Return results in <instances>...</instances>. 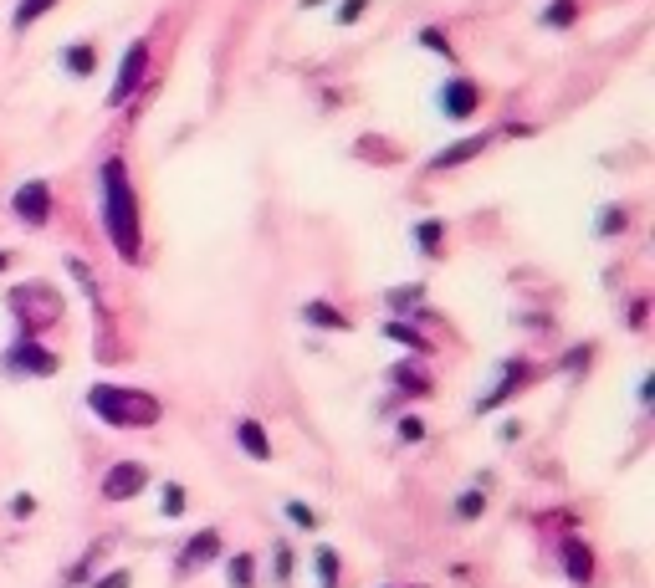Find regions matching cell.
<instances>
[{
	"instance_id": "obj_1",
	"label": "cell",
	"mask_w": 655,
	"mask_h": 588,
	"mask_svg": "<svg viewBox=\"0 0 655 588\" xmlns=\"http://www.w3.org/2000/svg\"><path fill=\"white\" fill-rule=\"evenodd\" d=\"M98 205H103L108 246H113L128 266H139V256H144V215H139L134 174H128L123 154H108L103 169H98Z\"/></svg>"
},
{
	"instance_id": "obj_2",
	"label": "cell",
	"mask_w": 655,
	"mask_h": 588,
	"mask_svg": "<svg viewBox=\"0 0 655 588\" xmlns=\"http://www.w3.org/2000/svg\"><path fill=\"white\" fill-rule=\"evenodd\" d=\"M82 404L113 430H154L164 420V399L134 384H93L82 394Z\"/></svg>"
},
{
	"instance_id": "obj_3",
	"label": "cell",
	"mask_w": 655,
	"mask_h": 588,
	"mask_svg": "<svg viewBox=\"0 0 655 588\" xmlns=\"http://www.w3.org/2000/svg\"><path fill=\"white\" fill-rule=\"evenodd\" d=\"M6 307H11V318L21 323L26 338H36L41 328L62 323V297H57L52 287H41V282H21V287H11V292H6Z\"/></svg>"
},
{
	"instance_id": "obj_4",
	"label": "cell",
	"mask_w": 655,
	"mask_h": 588,
	"mask_svg": "<svg viewBox=\"0 0 655 588\" xmlns=\"http://www.w3.org/2000/svg\"><path fill=\"white\" fill-rule=\"evenodd\" d=\"M0 374L6 379H57L62 374V358L41 343V338H16V343H6L0 348Z\"/></svg>"
},
{
	"instance_id": "obj_5",
	"label": "cell",
	"mask_w": 655,
	"mask_h": 588,
	"mask_svg": "<svg viewBox=\"0 0 655 588\" xmlns=\"http://www.w3.org/2000/svg\"><path fill=\"white\" fill-rule=\"evenodd\" d=\"M538 379V369L528 364V358H502L497 364V379L482 389V399L471 404V415H492V410H502V404H512L522 389H528Z\"/></svg>"
},
{
	"instance_id": "obj_6",
	"label": "cell",
	"mask_w": 655,
	"mask_h": 588,
	"mask_svg": "<svg viewBox=\"0 0 655 588\" xmlns=\"http://www.w3.org/2000/svg\"><path fill=\"white\" fill-rule=\"evenodd\" d=\"M149 62H154L149 36H134V41L123 47V57H118V77H113V87H108V108H123V103L149 82Z\"/></svg>"
},
{
	"instance_id": "obj_7",
	"label": "cell",
	"mask_w": 655,
	"mask_h": 588,
	"mask_svg": "<svg viewBox=\"0 0 655 588\" xmlns=\"http://www.w3.org/2000/svg\"><path fill=\"white\" fill-rule=\"evenodd\" d=\"M149 466L144 461H113L108 471H103V481H98V491H103V502H139V496L149 491Z\"/></svg>"
},
{
	"instance_id": "obj_8",
	"label": "cell",
	"mask_w": 655,
	"mask_h": 588,
	"mask_svg": "<svg viewBox=\"0 0 655 588\" xmlns=\"http://www.w3.org/2000/svg\"><path fill=\"white\" fill-rule=\"evenodd\" d=\"M52 210H57V200H52V185H47V179H26V185H16L11 215L26 225V231H41V225L52 220Z\"/></svg>"
},
{
	"instance_id": "obj_9",
	"label": "cell",
	"mask_w": 655,
	"mask_h": 588,
	"mask_svg": "<svg viewBox=\"0 0 655 588\" xmlns=\"http://www.w3.org/2000/svg\"><path fill=\"white\" fill-rule=\"evenodd\" d=\"M221 553H226L221 527H200V532H190V542L180 548V558H174V573H180V578H195L200 568L221 563Z\"/></svg>"
},
{
	"instance_id": "obj_10",
	"label": "cell",
	"mask_w": 655,
	"mask_h": 588,
	"mask_svg": "<svg viewBox=\"0 0 655 588\" xmlns=\"http://www.w3.org/2000/svg\"><path fill=\"white\" fill-rule=\"evenodd\" d=\"M476 113H482V87H476L471 77H461V72H451L446 87H441V118L466 123V118H476Z\"/></svg>"
},
{
	"instance_id": "obj_11",
	"label": "cell",
	"mask_w": 655,
	"mask_h": 588,
	"mask_svg": "<svg viewBox=\"0 0 655 588\" xmlns=\"http://www.w3.org/2000/svg\"><path fill=\"white\" fill-rule=\"evenodd\" d=\"M558 563H563V578H569L574 588H589V583H594V553H589V542H579V537H563Z\"/></svg>"
},
{
	"instance_id": "obj_12",
	"label": "cell",
	"mask_w": 655,
	"mask_h": 588,
	"mask_svg": "<svg viewBox=\"0 0 655 588\" xmlns=\"http://www.w3.org/2000/svg\"><path fill=\"white\" fill-rule=\"evenodd\" d=\"M389 389H395L400 399H425L430 389H435V379L420 369V358H410V364H389Z\"/></svg>"
},
{
	"instance_id": "obj_13",
	"label": "cell",
	"mask_w": 655,
	"mask_h": 588,
	"mask_svg": "<svg viewBox=\"0 0 655 588\" xmlns=\"http://www.w3.org/2000/svg\"><path fill=\"white\" fill-rule=\"evenodd\" d=\"M482 512H487V476H476L466 491H456V502H451V522L471 527V522H482Z\"/></svg>"
},
{
	"instance_id": "obj_14",
	"label": "cell",
	"mask_w": 655,
	"mask_h": 588,
	"mask_svg": "<svg viewBox=\"0 0 655 588\" xmlns=\"http://www.w3.org/2000/svg\"><path fill=\"white\" fill-rule=\"evenodd\" d=\"M487 144H492V133H471V139H461V144H446L441 154L430 159V169L435 174H441V169H461V164H471L476 154H482Z\"/></svg>"
},
{
	"instance_id": "obj_15",
	"label": "cell",
	"mask_w": 655,
	"mask_h": 588,
	"mask_svg": "<svg viewBox=\"0 0 655 588\" xmlns=\"http://www.w3.org/2000/svg\"><path fill=\"white\" fill-rule=\"evenodd\" d=\"M236 445H241V456H251V461H272L277 456L272 435H267L261 420H236Z\"/></svg>"
},
{
	"instance_id": "obj_16",
	"label": "cell",
	"mask_w": 655,
	"mask_h": 588,
	"mask_svg": "<svg viewBox=\"0 0 655 588\" xmlns=\"http://www.w3.org/2000/svg\"><path fill=\"white\" fill-rule=\"evenodd\" d=\"M384 338H389V343H400V348H410V353H420V358L435 353V343L415 328V318H410V323H405V318H389V323H384Z\"/></svg>"
},
{
	"instance_id": "obj_17",
	"label": "cell",
	"mask_w": 655,
	"mask_h": 588,
	"mask_svg": "<svg viewBox=\"0 0 655 588\" xmlns=\"http://www.w3.org/2000/svg\"><path fill=\"white\" fill-rule=\"evenodd\" d=\"M441 236H446V220H435V215H425V220H415V225H410L415 251H420V256H430V261L441 256V246H446Z\"/></svg>"
},
{
	"instance_id": "obj_18",
	"label": "cell",
	"mask_w": 655,
	"mask_h": 588,
	"mask_svg": "<svg viewBox=\"0 0 655 588\" xmlns=\"http://www.w3.org/2000/svg\"><path fill=\"white\" fill-rule=\"evenodd\" d=\"M420 302H425V282H405V287H389L384 292V307L395 312V318H415Z\"/></svg>"
},
{
	"instance_id": "obj_19",
	"label": "cell",
	"mask_w": 655,
	"mask_h": 588,
	"mask_svg": "<svg viewBox=\"0 0 655 588\" xmlns=\"http://www.w3.org/2000/svg\"><path fill=\"white\" fill-rule=\"evenodd\" d=\"M302 323H308V328H328V333H348V328H354L333 302H302Z\"/></svg>"
},
{
	"instance_id": "obj_20",
	"label": "cell",
	"mask_w": 655,
	"mask_h": 588,
	"mask_svg": "<svg viewBox=\"0 0 655 588\" xmlns=\"http://www.w3.org/2000/svg\"><path fill=\"white\" fill-rule=\"evenodd\" d=\"M226 588H256V558L251 553H221Z\"/></svg>"
},
{
	"instance_id": "obj_21",
	"label": "cell",
	"mask_w": 655,
	"mask_h": 588,
	"mask_svg": "<svg viewBox=\"0 0 655 588\" xmlns=\"http://www.w3.org/2000/svg\"><path fill=\"white\" fill-rule=\"evenodd\" d=\"M574 21H579V0H548V6L538 11L543 31H569Z\"/></svg>"
},
{
	"instance_id": "obj_22",
	"label": "cell",
	"mask_w": 655,
	"mask_h": 588,
	"mask_svg": "<svg viewBox=\"0 0 655 588\" xmlns=\"http://www.w3.org/2000/svg\"><path fill=\"white\" fill-rule=\"evenodd\" d=\"M625 225H630V210H625V205H604V210L594 215V236H599V241H615Z\"/></svg>"
},
{
	"instance_id": "obj_23",
	"label": "cell",
	"mask_w": 655,
	"mask_h": 588,
	"mask_svg": "<svg viewBox=\"0 0 655 588\" xmlns=\"http://www.w3.org/2000/svg\"><path fill=\"white\" fill-rule=\"evenodd\" d=\"M62 67H67V77H93L98 52H93V47H82V41H72V47H62Z\"/></svg>"
},
{
	"instance_id": "obj_24",
	"label": "cell",
	"mask_w": 655,
	"mask_h": 588,
	"mask_svg": "<svg viewBox=\"0 0 655 588\" xmlns=\"http://www.w3.org/2000/svg\"><path fill=\"white\" fill-rule=\"evenodd\" d=\"M313 573H318V588H338V573H343V558H338V548H323L313 553Z\"/></svg>"
},
{
	"instance_id": "obj_25",
	"label": "cell",
	"mask_w": 655,
	"mask_h": 588,
	"mask_svg": "<svg viewBox=\"0 0 655 588\" xmlns=\"http://www.w3.org/2000/svg\"><path fill=\"white\" fill-rule=\"evenodd\" d=\"M185 507H190L185 486H180V481H164V491H159V517H164V522H180Z\"/></svg>"
},
{
	"instance_id": "obj_26",
	"label": "cell",
	"mask_w": 655,
	"mask_h": 588,
	"mask_svg": "<svg viewBox=\"0 0 655 588\" xmlns=\"http://www.w3.org/2000/svg\"><path fill=\"white\" fill-rule=\"evenodd\" d=\"M52 6H57V0H21V6L11 11V31H16V36H21V31H31V26H36L41 16H47Z\"/></svg>"
},
{
	"instance_id": "obj_27",
	"label": "cell",
	"mask_w": 655,
	"mask_h": 588,
	"mask_svg": "<svg viewBox=\"0 0 655 588\" xmlns=\"http://www.w3.org/2000/svg\"><path fill=\"white\" fill-rule=\"evenodd\" d=\"M282 517L297 527V532H318L323 522H318V512L308 507V502H302V496H287V502H282Z\"/></svg>"
},
{
	"instance_id": "obj_28",
	"label": "cell",
	"mask_w": 655,
	"mask_h": 588,
	"mask_svg": "<svg viewBox=\"0 0 655 588\" xmlns=\"http://www.w3.org/2000/svg\"><path fill=\"white\" fill-rule=\"evenodd\" d=\"M415 36H420V47H425V52H435V57H441L446 67H456V62H461V57H456V47H451V41L441 36V26H420Z\"/></svg>"
},
{
	"instance_id": "obj_29",
	"label": "cell",
	"mask_w": 655,
	"mask_h": 588,
	"mask_svg": "<svg viewBox=\"0 0 655 588\" xmlns=\"http://www.w3.org/2000/svg\"><path fill=\"white\" fill-rule=\"evenodd\" d=\"M103 548H108V542H93V548H87V553H82V558H77V563L62 573V588H77V583H87V578H93V558H98Z\"/></svg>"
},
{
	"instance_id": "obj_30",
	"label": "cell",
	"mask_w": 655,
	"mask_h": 588,
	"mask_svg": "<svg viewBox=\"0 0 655 588\" xmlns=\"http://www.w3.org/2000/svg\"><path fill=\"white\" fill-rule=\"evenodd\" d=\"M292 573H297V558H292L287 542H277V548H272V583H277V588H287V583H292Z\"/></svg>"
},
{
	"instance_id": "obj_31",
	"label": "cell",
	"mask_w": 655,
	"mask_h": 588,
	"mask_svg": "<svg viewBox=\"0 0 655 588\" xmlns=\"http://www.w3.org/2000/svg\"><path fill=\"white\" fill-rule=\"evenodd\" d=\"M589 358H594V343H579V348H569L558 358V374H584L589 369Z\"/></svg>"
},
{
	"instance_id": "obj_32",
	"label": "cell",
	"mask_w": 655,
	"mask_h": 588,
	"mask_svg": "<svg viewBox=\"0 0 655 588\" xmlns=\"http://www.w3.org/2000/svg\"><path fill=\"white\" fill-rule=\"evenodd\" d=\"M87 583H93V588H134V568H108V573H98V578H87Z\"/></svg>"
},
{
	"instance_id": "obj_33",
	"label": "cell",
	"mask_w": 655,
	"mask_h": 588,
	"mask_svg": "<svg viewBox=\"0 0 655 588\" xmlns=\"http://www.w3.org/2000/svg\"><path fill=\"white\" fill-rule=\"evenodd\" d=\"M364 11H369V0H343V6H338V16H333V21H338V31H348V26H354Z\"/></svg>"
},
{
	"instance_id": "obj_34",
	"label": "cell",
	"mask_w": 655,
	"mask_h": 588,
	"mask_svg": "<svg viewBox=\"0 0 655 588\" xmlns=\"http://www.w3.org/2000/svg\"><path fill=\"white\" fill-rule=\"evenodd\" d=\"M395 435H400L405 445H420V440H425V420H420V415H405V420L395 425Z\"/></svg>"
},
{
	"instance_id": "obj_35",
	"label": "cell",
	"mask_w": 655,
	"mask_h": 588,
	"mask_svg": "<svg viewBox=\"0 0 655 588\" xmlns=\"http://www.w3.org/2000/svg\"><path fill=\"white\" fill-rule=\"evenodd\" d=\"M67 271H72V277L82 282V292H87V297H93V302H98V282H93V271H87V261H77V256H67Z\"/></svg>"
},
{
	"instance_id": "obj_36",
	"label": "cell",
	"mask_w": 655,
	"mask_h": 588,
	"mask_svg": "<svg viewBox=\"0 0 655 588\" xmlns=\"http://www.w3.org/2000/svg\"><path fill=\"white\" fill-rule=\"evenodd\" d=\"M31 512H36V496H26V491H16V496H11V517H21V522H26Z\"/></svg>"
},
{
	"instance_id": "obj_37",
	"label": "cell",
	"mask_w": 655,
	"mask_h": 588,
	"mask_svg": "<svg viewBox=\"0 0 655 588\" xmlns=\"http://www.w3.org/2000/svg\"><path fill=\"white\" fill-rule=\"evenodd\" d=\"M650 394H655V384H650V374H645V379L635 384V404H640V410H650V404H655Z\"/></svg>"
},
{
	"instance_id": "obj_38",
	"label": "cell",
	"mask_w": 655,
	"mask_h": 588,
	"mask_svg": "<svg viewBox=\"0 0 655 588\" xmlns=\"http://www.w3.org/2000/svg\"><path fill=\"white\" fill-rule=\"evenodd\" d=\"M630 328H635V333L645 328V302H630Z\"/></svg>"
},
{
	"instance_id": "obj_39",
	"label": "cell",
	"mask_w": 655,
	"mask_h": 588,
	"mask_svg": "<svg viewBox=\"0 0 655 588\" xmlns=\"http://www.w3.org/2000/svg\"><path fill=\"white\" fill-rule=\"evenodd\" d=\"M517 435H522V430H517V420H507V425H502V445H517Z\"/></svg>"
},
{
	"instance_id": "obj_40",
	"label": "cell",
	"mask_w": 655,
	"mask_h": 588,
	"mask_svg": "<svg viewBox=\"0 0 655 588\" xmlns=\"http://www.w3.org/2000/svg\"><path fill=\"white\" fill-rule=\"evenodd\" d=\"M6 271H11V251H0V277H6Z\"/></svg>"
}]
</instances>
